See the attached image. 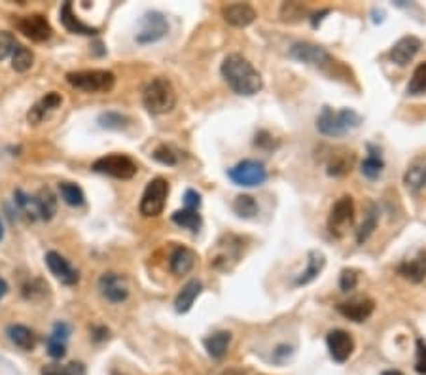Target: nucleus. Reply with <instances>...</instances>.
<instances>
[{
  "label": "nucleus",
  "instance_id": "nucleus-49",
  "mask_svg": "<svg viewBox=\"0 0 426 375\" xmlns=\"http://www.w3.org/2000/svg\"><path fill=\"white\" fill-rule=\"evenodd\" d=\"M381 375H404L401 371H398V369H388V371H383Z\"/></svg>",
  "mask_w": 426,
  "mask_h": 375
},
{
  "label": "nucleus",
  "instance_id": "nucleus-31",
  "mask_svg": "<svg viewBox=\"0 0 426 375\" xmlns=\"http://www.w3.org/2000/svg\"><path fill=\"white\" fill-rule=\"evenodd\" d=\"M352 165H355V154L336 152L328 161V175L330 177H345L352 171Z\"/></svg>",
  "mask_w": 426,
  "mask_h": 375
},
{
  "label": "nucleus",
  "instance_id": "nucleus-18",
  "mask_svg": "<svg viewBox=\"0 0 426 375\" xmlns=\"http://www.w3.org/2000/svg\"><path fill=\"white\" fill-rule=\"evenodd\" d=\"M222 18L226 23H229L231 27H248L252 25L258 18V13L250 4H245V2H237V4H229V6L222 8Z\"/></svg>",
  "mask_w": 426,
  "mask_h": 375
},
{
  "label": "nucleus",
  "instance_id": "nucleus-8",
  "mask_svg": "<svg viewBox=\"0 0 426 375\" xmlns=\"http://www.w3.org/2000/svg\"><path fill=\"white\" fill-rule=\"evenodd\" d=\"M91 169L99 175H106V177L120 178V180H129L133 178L139 171V167L133 159L123 154H110V156H102L91 165Z\"/></svg>",
  "mask_w": 426,
  "mask_h": 375
},
{
  "label": "nucleus",
  "instance_id": "nucleus-46",
  "mask_svg": "<svg viewBox=\"0 0 426 375\" xmlns=\"http://www.w3.org/2000/svg\"><path fill=\"white\" fill-rule=\"evenodd\" d=\"M254 144L258 148H266V150H269V148L275 146L273 137H271V135H269L268 131H258V133H256Z\"/></svg>",
  "mask_w": 426,
  "mask_h": 375
},
{
  "label": "nucleus",
  "instance_id": "nucleus-44",
  "mask_svg": "<svg viewBox=\"0 0 426 375\" xmlns=\"http://www.w3.org/2000/svg\"><path fill=\"white\" fill-rule=\"evenodd\" d=\"M294 355V347L292 345H279L277 349L273 350V360L277 364L287 362L288 358Z\"/></svg>",
  "mask_w": 426,
  "mask_h": 375
},
{
  "label": "nucleus",
  "instance_id": "nucleus-9",
  "mask_svg": "<svg viewBox=\"0 0 426 375\" xmlns=\"http://www.w3.org/2000/svg\"><path fill=\"white\" fill-rule=\"evenodd\" d=\"M355 222V201L350 196H343L331 207L330 218H328V229L331 236L341 237Z\"/></svg>",
  "mask_w": 426,
  "mask_h": 375
},
{
  "label": "nucleus",
  "instance_id": "nucleus-40",
  "mask_svg": "<svg viewBox=\"0 0 426 375\" xmlns=\"http://www.w3.org/2000/svg\"><path fill=\"white\" fill-rule=\"evenodd\" d=\"M152 156L156 161L163 163V165H177L179 163V154L174 152L171 146H167V144H161V146L156 148Z\"/></svg>",
  "mask_w": 426,
  "mask_h": 375
},
{
  "label": "nucleus",
  "instance_id": "nucleus-3",
  "mask_svg": "<svg viewBox=\"0 0 426 375\" xmlns=\"http://www.w3.org/2000/svg\"><path fill=\"white\" fill-rule=\"evenodd\" d=\"M144 109L153 116L169 114L177 107V91L167 78H153L142 93Z\"/></svg>",
  "mask_w": 426,
  "mask_h": 375
},
{
  "label": "nucleus",
  "instance_id": "nucleus-27",
  "mask_svg": "<svg viewBox=\"0 0 426 375\" xmlns=\"http://www.w3.org/2000/svg\"><path fill=\"white\" fill-rule=\"evenodd\" d=\"M229 343H231V332L226 330L214 332V334H210L209 337H205L203 339V345L207 353H209V356L217 358V360H220V358L226 356V353H228L229 349Z\"/></svg>",
  "mask_w": 426,
  "mask_h": 375
},
{
  "label": "nucleus",
  "instance_id": "nucleus-37",
  "mask_svg": "<svg viewBox=\"0 0 426 375\" xmlns=\"http://www.w3.org/2000/svg\"><path fill=\"white\" fill-rule=\"evenodd\" d=\"M99 123H101L102 129H110V131H123L128 128L129 118L128 116L120 114V112H104V114L99 116Z\"/></svg>",
  "mask_w": 426,
  "mask_h": 375
},
{
  "label": "nucleus",
  "instance_id": "nucleus-29",
  "mask_svg": "<svg viewBox=\"0 0 426 375\" xmlns=\"http://www.w3.org/2000/svg\"><path fill=\"white\" fill-rule=\"evenodd\" d=\"M368 150H369L368 158L362 161L360 171H362L364 177L369 178V180H377V178L381 177L383 169H385V161H383L381 150H379V148L373 146V144H369Z\"/></svg>",
  "mask_w": 426,
  "mask_h": 375
},
{
  "label": "nucleus",
  "instance_id": "nucleus-15",
  "mask_svg": "<svg viewBox=\"0 0 426 375\" xmlns=\"http://www.w3.org/2000/svg\"><path fill=\"white\" fill-rule=\"evenodd\" d=\"M46 264L50 267L51 275H55V279L61 280L63 285H67V287L78 285L80 273H78L76 267H72V264H70L64 256H61L59 252H55V250H50V252L46 254Z\"/></svg>",
  "mask_w": 426,
  "mask_h": 375
},
{
  "label": "nucleus",
  "instance_id": "nucleus-13",
  "mask_svg": "<svg viewBox=\"0 0 426 375\" xmlns=\"http://www.w3.org/2000/svg\"><path fill=\"white\" fill-rule=\"evenodd\" d=\"M15 25H18L20 32H23L27 39H31L32 42H46L53 34L50 21L46 20V15H42V13L23 15V18L15 21Z\"/></svg>",
  "mask_w": 426,
  "mask_h": 375
},
{
  "label": "nucleus",
  "instance_id": "nucleus-34",
  "mask_svg": "<svg viewBox=\"0 0 426 375\" xmlns=\"http://www.w3.org/2000/svg\"><path fill=\"white\" fill-rule=\"evenodd\" d=\"M233 210H235L237 217L241 218H254L258 214V203L252 196H237L235 201H233Z\"/></svg>",
  "mask_w": 426,
  "mask_h": 375
},
{
  "label": "nucleus",
  "instance_id": "nucleus-24",
  "mask_svg": "<svg viewBox=\"0 0 426 375\" xmlns=\"http://www.w3.org/2000/svg\"><path fill=\"white\" fill-rule=\"evenodd\" d=\"M32 203H34V209H36V217L46 220V222L51 220L57 212V198L48 186L36 191V196L32 198Z\"/></svg>",
  "mask_w": 426,
  "mask_h": 375
},
{
  "label": "nucleus",
  "instance_id": "nucleus-5",
  "mask_svg": "<svg viewBox=\"0 0 426 375\" xmlns=\"http://www.w3.org/2000/svg\"><path fill=\"white\" fill-rule=\"evenodd\" d=\"M242 258V239L233 233H226L218 239L217 247L210 250V267L217 271H233Z\"/></svg>",
  "mask_w": 426,
  "mask_h": 375
},
{
  "label": "nucleus",
  "instance_id": "nucleus-21",
  "mask_svg": "<svg viewBox=\"0 0 426 375\" xmlns=\"http://www.w3.org/2000/svg\"><path fill=\"white\" fill-rule=\"evenodd\" d=\"M398 273L411 282H422L426 279V250H419L413 258L401 261Z\"/></svg>",
  "mask_w": 426,
  "mask_h": 375
},
{
  "label": "nucleus",
  "instance_id": "nucleus-7",
  "mask_svg": "<svg viewBox=\"0 0 426 375\" xmlns=\"http://www.w3.org/2000/svg\"><path fill=\"white\" fill-rule=\"evenodd\" d=\"M229 180L242 188H256V186L266 184L268 180V169L261 161L256 159H242L237 165H233L228 171Z\"/></svg>",
  "mask_w": 426,
  "mask_h": 375
},
{
  "label": "nucleus",
  "instance_id": "nucleus-30",
  "mask_svg": "<svg viewBox=\"0 0 426 375\" xmlns=\"http://www.w3.org/2000/svg\"><path fill=\"white\" fill-rule=\"evenodd\" d=\"M377 224H379V207H377L376 203H368L362 224H360V228L357 229L358 245H364V243L368 241L371 233L377 229Z\"/></svg>",
  "mask_w": 426,
  "mask_h": 375
},
{
  "label": "nucleus",
  "instance_id": "nucleus-45",
  "mask_svg": "<svg viewBox=\"0 0 426 375\" xmlns=\"http://www.w3.org/2000/svg\"><path fill=\"white\" fill-rule=\"evenodd\" d=\"M201 207V196L195 190H186L184 193V209L199 210Z\"/></svg>",
  "mask_w": 426,
  "mask_h": 375
},
{
  "label": "nucleus",
  "instance_id": "nucleus-19",
  "mask_svg": "<svg viewBox=\"0 0 426 375\" xmlns=\"http://www.w3.org/2000/svg\"><path fill=\"white\" fill-rule=\"evenodd\" d=\"M404 186L409 193H420L426 188V154L415 158L409 167H407L406 175H404Z\"/></svg>",
  "mask_w": 426,
  "mask_h": 375
},
{
  "label": "nucleus",
  "instance_id": "nucleus-10",
  "mask_svg": "<svg viewBox=\"0 0 426 375\" xmlns=\"http://www.w3.org/2000/svg\"><path fill=\"white\" fill-rule=\"evenodd\" d=\"M169 32V23H167L165 15L159 12H148L140 21V31L137 32L135 40L139 44H153L165 36Z\"/></svg>",
  "mask_w": 426,
  "mask_h": 375
},
{
  "label": "nucleus",
  "instance_id": "nucleus-41",
  "mask_svg": "<svg viewBox=\"0 0 426 375\" xmlns=\"http://www.w3.org/2000/svg\"><path fill=\"white\" fill-rule=\"evenodd\" d=\"M46 347H48V355H50L51 358H55V360H59V358H63V356L67 355V341L57 339V337H53L51 334L50 337L46 339Z\"/></svg>",
  "mask_w": 426,
  "mask_h": 375
},
{
  "label": "nucleus",
  "instance_id": "nucleus-32",
  "mask_svg": "<svg viewBox=\"0 0 426 375\" xmlns=\"http://www.w3.org/2000/svg\"><path fill=\"white\" fill-rule=\"evenodd\" d=\"M171 218L177 226L190 229L193 233H198L199 229H201V226H203V218L199 214V210H191V209L177 210V212H172Z\"/></svg>",
  "mask_w": 426,
  "mask_h": 375
},
{
  "label": "nucleus",
  "instance_id": "nucleus-11",
  "mask_svg": "<svg viewBox=\"0 0 426 375\" xmlns=\"http://www.w3.org/2000/svg\"><path fill=\"white\" fill-rule=\"evenodd\" d=\"M290 57L296 59L298 63L317 67V69H322L326 64L334 63V61H331V55L326 51V48L312 44V42H296V44L290 48Z\"/></svg>",
  "mask_w": 426,
  "mask_h": 375
},
{
  "label": "nucleus",
  "instance_id": "nucleus-26",
  "mask_svg": "<svg viewBox=\"0 0 426 375\" xmlns=\"http://www.w3.org/2000/svg\"><path fill=\"white\" fill-rule=\"evenodd\" d=\"M195 260H198V258H195V252H193L191 248L177 247L172 250L169 266H171V271L174 275H186L193 269Z\"/></svg>",
  "mask_w": 426,
  "mask_h": 375
},
{
  "label": "nucleus",
  "instance_id": "nucleus-36",
  "mask_svg": "<svg viewBox=\"0 0 426 375\" xmlns=\"http://www.w3.org/2000/svg\"><path fill=\"white\" fill-rule=\"evenodd\" d=\"M407 93L409 95H425L426 93V61L417 64L413 70V76L407 83Z\"/></svg>",
  "mask_w": 426,
  "mask_h": 375
},
{
  "label": "nucleus",
  "instance_id": "nucleus-35",
  "mask_svg": "<svg viewBox=\"0 0 426 375\" xmlns=\"http://www.w3.org/2000/svg\"><path fill=\"white\" fill-rule=\"evenodd\" d=\"M34 63V53L25 46H18L12 55V69L15 72H27Z\"/></svg>",
  "mask_w": 426,
  "mask_h": 375
},
{
  "label": "nucleus",
  "instance_id": "nucleus-6",
  "mask_svg": "<svg viewBox=\"0 0 426 375\" xmlns=\"http://www.w3.org/2000/svg\"><path fill=\"white\" fill-rule=\"evenodd\" d=\"M167 198H169V182H167L165 178L158 177L150 180L146 190L142 193V199H140V214L146 218L159 217L163 212V209H165Z\"/></svg>",
  "mask_w": 426,
  "mask_h": 375
},
{
  "label": "nucleus",
  "instance_id": "nucleus-22",
  "mask_svg": "<svg viewBox=\"0 0 426 375\" xmlns=\"http://www.w3.org/2000/svg\"><path fill=\"white\" fill-rule=\"evenodd\" d=\"M326 266V256L322 250H309L307 254V267L296 277V287H305L322 273Z\"/></svg>",
  "mask_w": 426,
  "mask_h": 375
},
{
  "label": "nucleus",
  "instance_id": "nucleus-28",
  "mask_svg": "<svg viewBox=\"0 0 426 375\" xmlns=\"http://www.w3.org/2000/svg\"><path fill=\"white\" fill-rule=\"evenodd\" d=\"M201 290H203V285H201L198 279L186 282L182 290L179 292V296H177V299H174V309H177V313L190 311L193 301H195L199 294H201Z\"/></svg>",
  "mask_w": 426,
  "mask_h": 375
},
{
  "label": "nucleus",
  "instance_id": "nucleus-2",
  "mask_svg": "<svg viewBox=\"0 0 426 375\" xmlns=\"http://www.w3.org/2000/svg\"><path fill=\"white\" fill-rule=\"evenodd\" d=\"M362 123V116L352 109L334 110L330 107H324L320 116L317 118V129L324 137H345L352 129H357Z\"/></svg>",
  "mask_w": 426,
  "mask_h": 375
},
{
  "label": "nucleus",
  "instance_id": "nucleus-33",
  "mask_svg": "<svg viewBox=\"0 0 426 375\" xmlns=\"http://www.w3.org/2000/svg\"><path fill=\"white\" fill-rule=\"evenodd\" d=\"M59 193L67 205L70 207H82L85 203V196H83L82 188L78 184H72V182H61L59 184Z\"/></svg>",
  "mask_w": 426,
  "mask_h": 375
},
{
  "label": "nucleus",
  "instance_id": "nucleus-43",
  "mask_svg": "<svg viewBox=\"0 0 426 375\" xmlns=\"http://www.w3.org/2000/svg\"><path fill=\"white\" fill-rule=\"evenodd\" d=\"M415 371L420 375H426V341L417 339V362H415Z\"/></svg>",
  "mask_w": 426,
  "mask_h": 375
},
{
  "label": "nucleus",
  "instance_id": "nucleus-14",
  "mask_svg": "<svg viewBox=\"0 0 426 375\" xmlns=\"http://www.w3.org/2000/svg\"><path fill=\"white\" fill-rule=\"evenodd\" d=\"M376 309V301L368 296H358V298H350L347 301H341L337 306V313L341 317L349 318L352 322H364L371 317V313Z\"/></svg>",
  "mask_w": 426,
  "mask_h": 375
},
{
  "label": "nucleus",
  "instance_id": "nucleus-38",
  "mask_svg": "<svg viewBox=\"0 0 426 375\" xmlns=\"http://www.w3.org/2000/svg\"><path fill=\"white\" fill-rule=\"evenodd\" d=\"M42 375H85V368L82 362H70L67 366L48 364L42 368Z\"/></svg>",
  "mask_w": 426,
  "mask_h": 375
},
{
  "label": "nucleus",
  "instance_id": "nucleus-42",
  "mask_svg": "<svg viewBox=\"0 0 426 375\" xmlns=\"http://www.w3.org/2000/svg\"><path fill=\"white\" fill-rule=\"evenodd\" d=\"M339 287L343 292H350L358 287V273L355 269H343L339 277Z\"/></svg>",
  "mask_w": 426,
  "mask_h": 375
},
{
  "label": "nucleus",
  "instance_id": "nucleus-50",
  "mask_svg": "<svg viewBox=\"0 0 426 375\" xmlns=\"http://www.w3.org/2000/svg\"><path fill=\"white\" fill-rule=\"evenodd\" d=\"M2 237H4V229H2V224H0V241H2Z\"/></svg>",
  "mask_w": 426,
  "mask_h": 375
},
{
  "label": "nucleus",
  "instance_id": "nucleus-25",
  "mask_svg": "<svg viewBox=\"0 0 426 375\" xmlns=\"http://www.w3.org/2000/svg\"><path fill=\"white\" fill-rule=\"evenodd\" d=\"M6 336L15 347H20L23 350H32L36 347V343H39L36 334L29 326L23 325H10L6 328Z\"/></svg>",
  "mask_w": 426,
  "mask_h": 375
},
{
  "label": "nucleus",
  "instance_id": "nucleus-20",
  "mask_svg": "<svg viewBox=\"0 0 426 375\" xmlns=\"http://www.w3.org/2000/svg\"><path fill=\"white\" fill-rule=\"evenodd\" d=\"M59 20L63 23V27L72 34H83V36H93L99 32L97 27L85 25L82 20H78V15L74 13V8H72V2H64L61 6V12H59Z\"/></svg>",
  "mask_w": 426,
  "mask_h": 375
},
{
  "label": "nucleus",
  "instance_id": "nucleus-23",
  "mask_svg": "<svg viewBox=\"0 0 426 375\" xmlns=\"http://www.w3.org/2000/svg\"><path fill=\"white\" fill-rule=\"evenodd\" d=\"M61 102H63V99H61V95H59L57 91H51V93H48V95L42 97V99H40V101L36 102L31 110H29L27 120H29V123H32V125H36V123H40V121L44 120L46 116L50 114V112H53L55 109H59V107H61Z\"/></svg>",
  "mask_w": 426,
  "mask_h": 375
},
{
  "label": "nucleus",
  "instance_id": "nucleus-39",
  "mask_svg": "<svg viewBox=\"0 0 426 375\" xmlns=\"http://www.w3.org/2000/svg\"><path fill=\"white\" fill-rule=\"evenodd\" d=\"M18 40L10 31H0V61H4L10 55H13V51L18 48Z\"/></svg>",
  "mask_w": 426,
  "mask_h": 375
},
{
  "label": "nucleus",
  "instance_id": "nucleus-47",
  "mask_svg": "<svg viewBox=\"0 0 426 375\" xmlns=\"http://www.w3.org/2000/svg\"><path fill=\"white\" fill-rule=\"evenodd\" d=\"M91 334H93V339H95V341H102V339L109 337V328H104V326H95V328L91 330Z\"/></svg>",
  "mask_w": 426,
  "mask_h": 375
},
{
  "label": "nucleus",
  "instance_id": "nucleus-17",
  "mask_svg": "<svg viewBox=\"0 0 426 375\" xmlns=\"http://www.w3.org/2000/svg\"><path fill=\"white\" fill-rule=\"evenodd\" d=\"M420 46L422 44H420V40L417 39V36H411V34H409V36H404V39L398 40V42L390 48L388 59L394 64H398V67H406V64L411 63L415 55L419 53Z\"/></svg>",
  "mask_w": 426,
  "mask_h": 375
},
{
  "label": "nucleus",
  "instance_id": "nucleus-16",
  "mask_svg": "<svg viewBox=\"0 0 426 375\" xmlns=\"http://www.w3.org/2000/svg\"><path fill=\"white\" fill-rule=\"evenodd\" d=\"M326 343H328L330 356L339 364L347 362L355 350V339L345 330H331L326 337Z\"/></svg>",
  "mask_w": 426,
  "mask_h": 375
},
{
  "label": "nucleus",
  "instance_id": "nucleus-12",
  "mask_svg": "<svg viewBox=\"0 0 426 375\" xmlns=\"http://www.w3.org/2000/svg\"><path fill=\"white\" fill-rule=\"evenodd\" d=\"M99 292L110 304H121L129 298V282L123 275L109 271L102 273L99 279Z\"/></svg>",
  "mask_w": 426,
  "mask_h": 375
},
{
  "label": "nucleus",
  "instance_id": "nucleus-48",
  "mask_svg": "<svg viewBox=\"0 0 426 375\" xmlns=\"http://www.w3.org/2000/svg\"><path fill=\"white\" fill-rule=\"evenodd\" d=\"M6 294H8V282L0 277V299L4 298Z\"/></svg>",
  "mask_w": 426,
  "mask_h": 375
},
{
  "label": "nucleus",
  "instance_id": "nucleus-1",
  "mask_svg": "<svg viewBox=\"0 0 426 375\" xmlns=\"http://www.w3.org/2000/svg\"><path fill=\"white\" fill-rule=\"evenodd\" d=\"M222 76L229 88L235 91L237 95L252 97L263 88V80L261 74L254 69V64L250 63L247 57H242L241 53H231L224 59L222 63Z\"/></svg>",
  "mask_w": 426,
  "mask_h": 375
},
{
  "label": "nucleus",
  "instance_id": "nucleus-4",
  "mask_svg": "<svg viewBox=\"0 0 426 375\" xmlns=\"http://www.w3.org/2000/svg\"><path fill=\"white\" fill-rule=\"evenodd\" d=\"M67 82L85 93H109L114 89L116 76L114 72L102 69L74 70L67 74Z\"/></svg>",
  "mask_w": 426,
  "mask_h": 375
}]
</instances>
